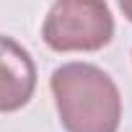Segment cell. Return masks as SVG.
I'll use <instances>...</instances> for the list:
<instances>
[{
    "label": "cell",
    "mask_w": 132,
    "mask_h": 132,
    "mask_svg": "<svg viewBox=\"0 0 132 132\" xmlns=\"http://www.w3.org/2000/svg\"><path fill=\"white\" fill-rule=\"evenodd\" d=\"M114 36V18L106 0H54L42 39L54 52H96Z\"/></svg>",
    "instance_id": "obj_2"
},
{
    "label": "cell",
    "mask_w": 132,
    "mask_h": 132,
    "mask_svg": "<svg viewBox=\"0 0 132 132\" xmlns=\"http://www.w3.org/2000/svg\"><path fill=\"white\" fill-rule=\"evenodd\" d=\"M3 70H5L3 111H13L31 98L36 75H34V62H31L29 52L23 47H18L11 36L3 39Z\"/></svg>",
    "instance_id": "obj_3"
},
{
    "label": "cell",
    "mask_w": 132,
    "mask_h": 132,
    "mask_svg": "<svg viewBox=\"0 0 132 132\" xmlns=\"http://www.w3.org/2000/svg\"><path fill=\"white\" fill-rule=\"evenodd\" d=\"M119 11L124 13L127 21H132V0H119Z\"/></svg>",
    "instance_id": "obj_4"
},
{
    "label": "cell",
    "mask_w": 132,
    "mask_h": 132,
    "mask_svg": "<svg viewBox=\"0 0 132 132\" xmlns=\"http://www.w3.org/2000/svg\"><path fill=\"white\" fill-rule=\"evenodd\" d=\"M57 117L65 132H117L122 96L117 83L96 65L68 62L49 78Z\"/></svg>",
    "instance_id": "obj_1"
}]
</instances>
